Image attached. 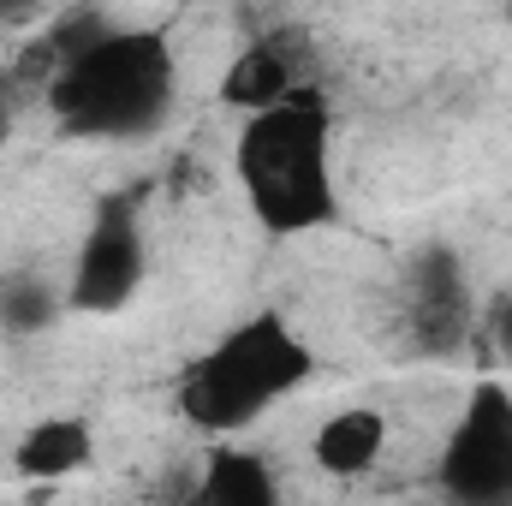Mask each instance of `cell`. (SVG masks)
Listing matches in <instances>:
<instances>
[{"instance_id":"1","label":"cell","mask_w":512,"mask_h":506,"mask_svg":"<svg viewBox=\"0 0 512 506\" xmlns=\"http://www.w3.org/2000/svg\"><path fill=\"white\" fill-rule=\"evenodd\" d=\"M233 173L245 191V209L268 239H304L340 221V185H334V114L316 90H298L292 102L239 120L233 137Z\"/></svg>"},{"instance_id":"2","label":"cell","mask_w":512,"mask_h":506,"mask_svg":"<svg viewBox=\"0 0 512 506\" xmlns=\"http://www.w3.org/2000/svg\"><path fill=\"white\" fill-rule=\"evenodd\" d=\"M173 48L155 30L108 24L90 48L54 66L48 108L54 126L78 143H131L167 126L173 114Z\"/></svg>"},{"instance_id":"3","label":"cell","mask_w":512,"mask_h":506,"mask_svg":"<svg viewBox=\"0 0 512 506\" xmlns=\"http://www.w3.org/2000/svg\"><path fill=\"white\" fill-rule=\"evenodd\" d=\"M310 376H316L310 340L280 310H256L185 364L173 399H179V417L191 429L233 435V429L256 423L262 411H274L286 393H298Z\"/></svg>"},{"instance_id":"4","label":"cell","mask_w":512,"mask_h":506,"mask_svg":"<svg viewBox=\"0 0 512 506\" xmlns=\"http://www.w3.org/2000/svg\"><path fill=\"white\" fill-rule=\"evenodd\" d=\"M435 489L447 506H512V387L477 381L441 441Z\"/></svg>"},{"instance_id":"5","label":"cell","mask_w":512,"mask_h":506,"mask_svg":"<svg viewBox=\"0 0 512 506\" xmlns=\"http://www.w3.org/2000/svg\"><path fill=\"white\" fill-rule=\"evenodd\" d=\"M149 274V245H143V221H137V197H102L78 256H72V274H66V310L78 316H114L137 298Z\"/></svg>"},{"instance_id":"6","label":"cell","mask_w":512,"mask_h":506,"mask_svg":"<svg viewBox=\"0 0 512 506\" xmlns=\"http://www.w3.org/2000/svg\"><path fill=\"white\" fill-rule=\"evenodd\" d=\"M405 310H411V328L423 334L429 352H447L459 346L465 322H471V292H465V262L447 245H423L405 268Z\"/></svg>"},{"instance_id":"7","label":"cell","mask_w":512,"mask_h":506,"mask_svg":"<svg viewBox=\"0 0 512 506\" xmlns=\"http://www.w3.org/2000/svg\"><path fill=\"white\" fill-rule=\"evenodd\" d=\"M298 90H310V84L298 78V60H292L286 42H274V36L245 42V48L233 54V66H227V78H221V102L239 108L245 120L280 108V102H292Z\"/></svg>"},{"instance_id":"8","label":"cell","mask_w":512,"mask_h":506,"mask_svg":"<svg viewBox=\"0 0 512 506\" xmlns=\"http://www.w3.org/2000/svg\"><path fill=\"white\" fill-rule=\"evenodd\" d=\"M382 453H387V417L376 405H346V411L322 417V429L310 435L316 471H328V477H340V483L370 477V471L382 465Z\"/></svg>"},{"instance_id":"9","label":"cell","mask_w":512,"mask_h":506,"mask_svg":"<svg viewBox=\"0 0 512 506\" xmlns=\"http://www.w3.org/2000/svg\"><path fill=\"white\" fill-rule=\"evenodd\" d=\"M90 459H96V429H90L84 417H42V423H30V429L18 435V447H12V465H18V477H30V483H66V477H78Z\"/></svg>"},{"instance_id":"10","label":"cell","mask_w":512,"mask_h":506,"mask_svg":"<svg viewBox=\"0 0 512 506\" xmlns=\"http://www.w3.org/2000/svg\"><path fill=\"white\" fill-rule=\"evenodd\" d=\"M185 506H286V501H280V477L268 471V459H256L245 447H215L203 477L191 483Z\"/></svg>"},{"instance_id":"11","label":"cell","mask_w":512,"mask_h":506,"mask_svg":"<svg viewBox=\"0 0 512 506\" xmlns=\"http://www.w3.org/2000/svg\"><path fill=\"white\" fill-rule=\"evenodd\" d=\"M66 316V280H48L42 268L0 274V334H48Z\"/></svg>"},{"instance_id":"12","label":"cell","mask_w":512,"mask_h":506,"mask_svg":"<svg viewBox=\"0 0 512 506\" xmlns=\"http://www.w3.org/2000/svg\"><path fill=\"white\" fill-rule=\"evenodd\" d=\"M483 328H489V346H495V358L512 370V286H501V292L483 304Z\"/></svg>"}]
</instances>
